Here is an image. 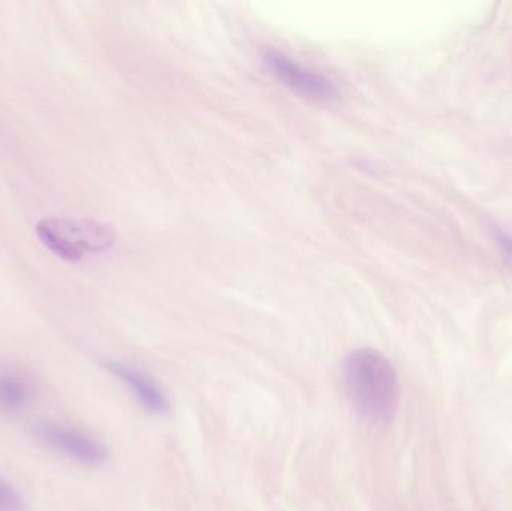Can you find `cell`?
Instances as JSON below:
<instances>
[{
	"mask_svg": "<svg viewBox=\"0 0 512 511\" xmlns=\"http://www.w3.org/2000/svg\"><path fill=\"white\" fill-rule=\"evenodd\" d=\"M346 392L355 410L373 422H388L399 402V381L390 360L372 348L352 351L343 363Z\"/></svg>",
	"mask_w": 512,
	"mask_h": 511,
	"instance_id": "obj_1",
	"label": "cell"
},
{
	"mask_svg": "<svg viewBox=\"0 0 512 511\" xmlns=\"http://www.w3.org/2000/svg\"><path fill=\"white\" fill-rule=\"evenodd\" d=\"M36 233L48 249L68 261L105 251L116 242L113 227L90 219H42Z\"/></svg>",
	"mask_w": 512,
	"mask_h": 511,
	"instance_id": "obj_2",
	"label": "cell"
},
{
	"mask_svg": "<svg viewBox=\"0 0 512 511\" xmlns=\"http://www.w3.org/2000/svg\"><path fill=\"white\" fill-rule=\"evenodd\" d=\"M33 434L45 446L84 467H99L107 462L108 452L105 446L77 429L56 423H39L33 428Z\"/></svg>",
	"mask_w": 512,
	"mask_h": 511,
	"instance_id": "obj_3",
	"label": "cell"
},
{
	"mask_svg": "<svg viewBox=\"0 0 512 511\" xmlns=\"http://www.w3.org/2000/svg\"><path fill=\"white\" fill-rule=\"evenodd\" d=\"M264 62L277 80L301 96L315 101H328L337 95L333 81L312 69L304 68L279 51L265 50Z\"/></svg>",
	"mask_w": 512,
	"mask_h": 511,
	"instance_id": "obj_4",
	"label": "cell"
},
{
	"mask_svg": "<svg viewBox=\"0 0 512 511\" xmlns=\"http://www.w3.org/2000/svg\"><path fill=\"white\" fill-rule=\"evenodd\" d=\"M104 365L111 374L116 375L128 387L129 392L134 395L144 410L156 414V416L167 414L170 411V401H168L164 390L146 372L119 362H105Z\"/></svg>",
	"mask_w": 512,
	"mask_h": 511,
	"instance_id": "obj_5",
	"label": "cell"
},
{
	"mask_svg": "<svg viewBox=\"0 0 512 511\" xmlns=\"http://www.w3.org/2000/svg\"><path fill=\"white\" fill-rule=\"evenodd\" d=\"M32 398V386L23 375L14 371H0V413H20Z\"/></svg>",
	"mask_w": 512,
	"mask_h": 511,
	"instance_id": "obj_6",
	"label": "cell"
},
{
	"mask_svg": "<svg viewBox=\"0 0 512 511\" xmlns=\"http://www.w3.org/2000/svg\"><path fill=\"white\" fill-rule=\"evenodd\" d=\"M0 511H26L21 495L2 477H0Z\"/></svg>",
	"mask_w": 512,
	"mask_h": 511,
	"instance_id": "obj_7",
	"label": "cell"
}]
</instances>
